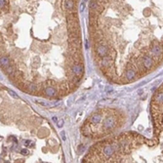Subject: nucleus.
I'll list each match as a JSON object with an SVG mask.
<instances>
[{"mask_svg": "<svg viewBox=\"0 0 163 163\" xmlns=\"http://www.w3.org/2000/svg\"><path fill=\"white\" fill-rule=\"evenodd\" d=\"M152 115H155L156 134L159 135L162 132V86L158 89L152 100Z\"/></svg>", "mask_w": 163, "mask_h": 163, "instance_id": "obj_1", "label": "nucleus"}]
</instances>
